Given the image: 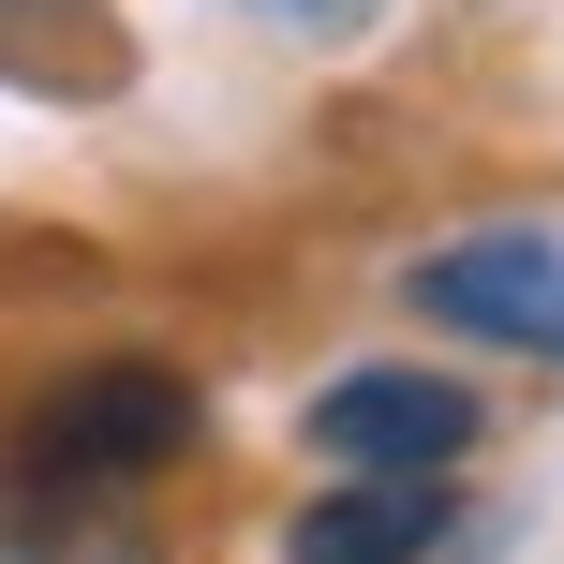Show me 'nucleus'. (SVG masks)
Segmentation results:
<instances>
[{"label": "nucleus", "instance_id": "obj_2", "mask_svg": "<svg viewBox=\"0 0 564 564\" xmlns=\"http://www.w3.org/2000/svg\"><path fill=\"white\" fill-rule=\"evenodd\" d=\"M476 387L460 371H341V387H312L297 446L327 460V476H460L476 460Z\"/></svg>", "mask_w": 564, "mask_h": 564}, {"label": "nucleus", "instance_id": "obj_1", "mask_svg": "<svg viewBox=\"0 0 564 564\" xmlns=\"http://www.w3.org/2000/svg\"><path fill=\"white\" fill-rule=\"evenodd\" d=\"M164 460H194V387H178L164 357H89V371H59L45 401H30V431H15V476L30 490H149Z\"/></svg>", "mask_w": 564, "mask_h": 564}, {"label": "nucleus", "instance_id": "obj_4", "mask_svg": "<svg viewBox=\"0 0 564 564\" xmlns=\"http://www.w3.org/2000/svg\"><path fill=\"white\" fill-rule=\"evenodd\" d=\"M446 550H460V490L446 476H341L282 535V564H446Z\"/></svg>", "mask_w": 564, "mask_h": 564}, {"label": "nucleus", "instance_id": "obj_3", "mask_svg": "<svg viewBox=\"0 0 564 564\" xmlns=\"http://www.w3.org/2000/svg\"><path fill=\"white\" fill-rule=\"evenodd\" d=\"M401 297L431 312V327L460 341H506V357H564V238L535 224H490V238H446V253H416Z\"/></svg>", "mask_w": 564, "mask_h": 564}, {"label": "nucleus", "instance_id": "obj_5", "mask_svg": "<svg viewBox=\"0 0 564 564\" xmlns=\"http://www.w3.org/2000/svg\"><path fill=\"white\" fill-rule=\"evenodd\" d=\"M0 30H59V45H75V30H89V0H0Z\"/></svg>", "mask_w": 564, "mask_h": 564}]
</instances>
